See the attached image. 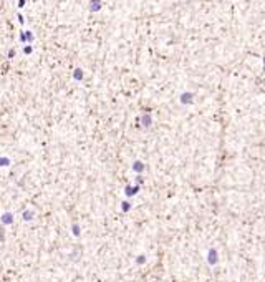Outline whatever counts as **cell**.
I'll use <instances>...</instances> for the list:
<instances>
[{
	"label": "cell",
	"mask_w": 265,
	"mask_h": 282,
	"mask_svg": "<svg viewBox=\"0 0 265 282\" xmlns=\"http://www.w3.org/2000/svg\"><path fill=\"white\" fill-rule=\"evenodd\" d=\"M100 7H101L100 0H91V10H100Z\"/></svg>",
	"instance_id": "cell-1"
},
{
	"label": "cell",
	"mask_w": 265,
	"mask_h": 282,
	"mask_svg": "<svg viewBox=\"0 0 265 282\" xmlns=\"http://www.w3.org/2000/svg\"><path fill=\"white\" fill-rule=\"evenodd\" d=\"M75 78H76V80H81V70H76V72H75Z\"/></svg>",
	"instance_id": "cell-2"
}]
</instances>
